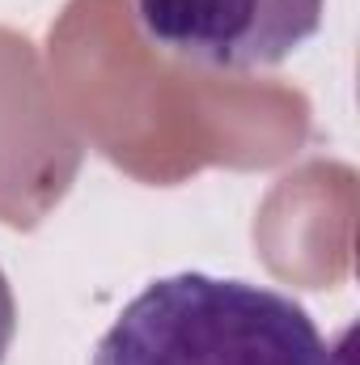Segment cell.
<instances>
[{
    "instance_id": "obj_1",
    "label": "cell",
    "mask_w": 360,
    "mask_h": 365,
    "mask_svg": "<svg viewBox=\"0 0 360 365\" xmlns=\"http://www.w3.org/2000/svg\"><path fill=\"white\" fill-rule=\"evenodd\" d=\"M90 365H331L309 310L268 284L174 272L144 284Z\"/></svg>"
},
{
    "instance_id": "obj_3",
    "label": "cell",
    "mask_w": 360,
    "mask_h": 365,
    "mask_svg": "<svg viewBox=\"0 0 360 365\" xmlns=\"http://www.w3.org/2000/svg\"><path fill=\"white\" fill-rule=\"evenodd\" d=\"M13 336H17V302H13V284L0 268V365L13 349Z\"/></svg>"
},
{
    "instance_id": "obj_2",
    "label": "cell",
    "mask_w": 360,
    "mask_h": 365,
    "mask_svg": "<svg viewBox=\"0 0 360 365\" xmlns=\"http://www.w3.org/2000/svg\"><path fill=\"white\" fill-rule=\"evenodd\" d=\"M153 47L195 68L255 73L305 47L327 0H132Z\"/></svg>"
}]
</instances>
